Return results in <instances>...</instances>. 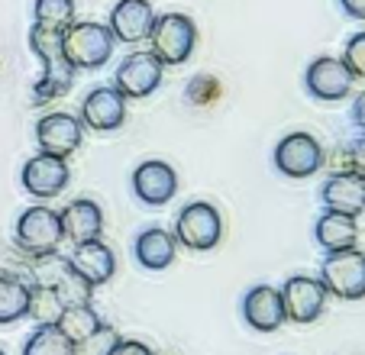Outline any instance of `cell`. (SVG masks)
Returning <instances> with one entry per match:
<instances>
[{
  "mask_svg": "<svg viewBox=\"0 0 365 355\" xmlns=\"http://www.w3.org/2000/svg\"><path fill=\"white\" fill-rule=\"evenodd\" d=\"M29 48L42 62V75L33 84V101L36 107L48 101H58L71 91L75 84V65L65 55V42H62V29H46V26H29Z\"/></svg>",
  "mask_w": 365,
  "mask_h": 355,
  "instance_id": "6da1fadb",
  "label": "cell"
},
{
  "mask_svg": "<svg viewBox=\"0 0 365 355\" xmlns=\"http://www.w3.org/2000/svg\"><path fill=\"white\" fill-rule=\"evenodd\" d=\"M62 242H65V230H62V217H58V210H52V207H46V204H33L16 217L14 246L20 249L26 259L58 252Z\"/></svg>",
  "mask_w": 365,
  "mask_h": 355,
  "instance_id": "7a4b0ae2",
  "label": "cell"
},
{
  "mask_svg": "<svg viewBox=\"0 0 365 355\" xmlns=\"http://www.w3.org/2000/svg\"><path fill=\"white\" fill-rule=\"evenodd\" d=\"M65 42V55L75 65V71H97L110 62L117 39L107 29V23H94V20H75L68 29L62 33Z\"/></svg>",
  "mask_w": 365,
  "mask_h": 355,
  "instance_id": "3957f363",
  "label": "cell"
},
{
  "mask_svg": "<svg viewBox=\"0 0 365 355\" xmlns=\"http://www.w3.org/2000/svg\"><path fill=\"white\" fill-rule=\"evenodd\" d=\"M197 48V26L185 14H159L149 33V52L162 65H185Z\"/></svg>",
  "mask_w": 365,
  "mask_h": 355,
  "instance_id": "277c9868",
  "label": "cell"
},
{
  "mask_svg": "<svg viewBox=\"0 0 365 355\" xmlns=\"http://www.w3.org/2000/svg\"><path fill=\"white\" fill-rule=\"evenodd\" d=\"M175 242L191 252H210V249L220 246L223 240V217L214 204L207 200H194L185 204L175 217Z\"/></svg>",
  "mask_w": 365,
  "mask_h": 355,
  "instance_id": "5b68a950",
  "label": "cell"
},
{
  "mask_svg": "<svg viewBox=\"0 0 365 355\" xmlns=\"http://www.w3.org/2000/svg\"><path fill=\"white\" fill-rule=\"evenodd\" d=\"M320 281L327 294L339 301H362L365 297V252L362 249H343V252H324L320 259Z\"/></svg>",
  "mask_w": 365,
  "mask_h": 355,
  "instance_id": "8992f818",
  "label": "cell"
},
{
  "mask_svg": "<svg viewBox=\"0 0 365 355\" xmlns=\"http://www.w3.org/2000/svg\"><path fill=\"white\" fill-rule=\"evenodd\" d=\"M272 162H275V171L284 178H314L327 162V152L320 145V139L314 133H304V130H294L288 136L278 139L275 152H272Z\"/></svg>",
  "mask_w": 365,
  "mask_h": 355,
  "instance_id": "52a82bcc",
  "label": "cell"
},
{
  "mask_svg": "<svg viewBox=\"0 0 365 355\" xmlns=\"http://www.w3.org/2000/svg\"><path fill=\"white\" fill-rule=\"evenodd\" d=\"M282 307H284V320L297 323V326H307V323L320 320L327 310V287L320 278L314 274H291L282 287Z\"/></svg>",
  "mask_w": 365,
  "mask_h": 355,
  "instance_id": "ba28073f",
  "label": "cell"
},
{
  "mask_svg": "<svg viewBox=\"0 0 365 355\" xmlns=\"http://www.w3.org/2000/svg\"><path fill=\"white\" fill-rule=\"evenodd\" d=\"M165 78V65L152 52H130L113 71V88L126 97V101H145L155 94Z\"/></svg>",
  "mask_w": 365,
  "mask_h": 355,
  "instance_id": "9c48e42d",
  "label": "cell"
},
{
  "mask_svg": "<svg viewBox=\"0 0 365 355\" xmlns=\"http://www.w3.org/2000/svg\"><path fill=\"white\" fill-rule=\"evenodd\" d=\"M352 81L349 68L343 65V58H333V55H320L304 68V91H307L314 101L324 103H336L346 101L352 94Z\"/></svg>",
  "mask_w": 365,
  "mask_h": 355,
  "instance_id": "30bf717a",
  "label": "cell"
},
{
  "mask_svg": "<svg viewBox=\"0 0 365 355\" xmlns=\"http://www.w3.org/2000/svg\"><path fill=\"white\" fill-rule=\"evenodd\" d=\"M71 181V168H68V158H56V155H33L20 171V185L29 197L36 200H52L68 187Z\"/></svg>",
  "mask_w": 365,
  "mask_h": 355,
  "instance_id": "8fae6325",
  "label": "cell"
},
{
  "mask_svg": "<svg viewBox=\"0 0 365 355\" xmlns=\"http://www.w3.org/2000/svg\"><path fill=\"white\" fill-rule=\"evenodd\" d=\"M84 139V126L75 113H65V110H52V113L39 116L36 123V145L46 155L56 158H68L71 152L81 149Z\"/></svg>",
  "mask_w": 365,
  "mask_h": 355,
  "instance_id": "7c38bea8",
  "label": "cell"
},
{
  "mask_svg": "<svg viewBox=\"0 0 365 355\" xmlns=\"http://www.w3.org/2000/svg\"><path fill=\"white\" fill-rule=\"evenodd\" d=\"M133 194L145 207H165L178 194V171L162 158H145L133 171Z\"/></svg>",
  "mask_w": 365,
  "mask_h": 355,
  "instance_id": "4fadbf2b",
  "label": "cell"
},
{
  "mask_svg": "<svg viewBox=\"0 0 365 355\" xmlns=\"http://www.w3.org/2000/svg\"><path fill=\"white\" fill-rule=\"evenodd\" d=\"M78 120L94 133H117L126 123V97L113 84H101V88L84 94Z\"/></svg>",
  "mask_w": 365,
  "mask_h": 355,
  "instance_id": "5bb4252c",
  "label": "cell"
},
{
  "mask_svg": "<svg viewBox=\"0 0 365 355\" xmlns=\"http://www.w3.org/2000/svg\"><path fill=\"white\" fill-rule=\"evenodd\" d=\"M242 320L255 333H275L284 326V307H282V291L275 284H252L242 294Z\"/></svg>",
  "mask_w": 365,
  "mask_h": 355,
  "instance_id": "9a60e30c",
  "label": "cell"
},
{
  "mask_svg": "<svg viewBox=\"0 0 365 355\" xmlns=\"http://www.w3.org/2000/svg\"><path fill=\"white\" fill-rule=\"evenodd\" d=\"M152 23H155V10H152L149 0H117V7L110 10V20H107V29L123 46H139V42H149Z\"/></svg>",
  "mask_w": 365,
  "mask_h": 355,
  "instance_id": "2e32d148",
  "label": "cell"
},
{
  "mask_svg": "<svg viewBox=\"0 0 365 355\" xmlns=\"http://www.w3.org/2000/svg\"><path fill=\"white\" fill-rule=\"evenodd\" d=\"M320 204L324 210L359 220L365 213V181L352 171H333L320 185Z\"/></svg>",
  "mask_w": 365,
  "mask_h": 355,
  "instance_id": "e0dca14e",
  "label": "cell"
},
{
  "mask_svg": "<svg viewBox=\"0 0 365 355\" xmlns=\"http://www.w3.org/2000/svg\"><path fill=\"white\" fill-rule=\"evenodd\" d=\"M68 265L88 281L91 287H101L117 274V255L113 249L107 246L103 240H91V242H81V246L71 249V255H65Z\"/></svg>",
  "mask_w": 365,
  "mask_h": 355,
  "instance_id": "ac0fdd59",
  "label": "cell"
},
{
  "mask_svg": "<svg viewBox=\"0 0 365 355\" xmlns=\"http://www.w3.org/2000/svg\"><path fill=\"white\" fill-rule=\"evenodd\" d=\"M62 217V230H65V240L71 246H81V242L91 240H101L103 236V210L101 204H94L91 197H78L71 204H65L58 210Z\"/></svg>",
  "mask_w": 365,
  "mask_h": 355,
  "instance_id": "d6986e66",
  "label": "cell"
},
{
  "mask_svg": "<svg viewBox=\"0 0 365 355\" xmlns=\"http://www.w3.org/2000/svg\"><path fill=\"white\" fill-rule=\"evenodd\" d=\"M178 255V242L168 230H159V226H145V230L136 232L133 240V259L145 268V272H165L168 265Z\"/></svg>",
  "mask_w": 365,
  "mask_h": 355,
  "instance_id": "ffe728a7",
  "label": "cell"
},
{
  "mask_svg": "<svg viewBox=\"0 0 365 355\" xmlns=\"http://www.w3.org/2000/svg\"><path fill=\"white\" fill-rule=\"evenodd\" d=\"M314 242L324 252H343V249L359 246V223L356 217H343V213L324 210L314 220Z\"/></svg>",
  "mask_w": 365,
  "mask_h": 355,
  "instance_id": "44dd1931",
  "label": "cell"
},
{
  "mask_svg": "<svg viewBox=\"0 0 365 355\" xmlns=\"http://www.w3.org/2000/svg\"><path fill=\"white\" fill-rule=\"evenodd\" d=\"M29 307V281L16 272H0V326L23 320Z\"/></svg>",
  "mask_w": 365,
  "mask_h": 355,
  "instance_id": "7402d4cb",
  "label": "cell"
},
{
  "mask_svg": "<svg viewBox=\"0 0 365 355\" xmlns=\"http://www.w3.org/2000/svg\"><path fill=\"white\" fill-rule=\"evenodd\" d=\"M65 304L52 287L46 284H29V307H26V317L36 323V326H56L58 317H62Z\"/></svg>",
  "mask_w": 365,
  "mask_h": 355,
  "instance_id": "603a6c76",
  "label": "cell"
},
{
  "mask_svg": "<svg viewBox=\"0 0 365 355\" xmlns=\"http://www.w3.org/2000/svg\"><path fill=\"white\" fill-rule=\"evenodd\" d=\"M23 355H75V342L58 326H36L23 346Z\"/></svg>",
  "mask_w": 365,
  "mask_h": 355,
  "instance_id": "cb8c5ba5",
  "label": "cell"
},
{
  "mask_svg": "<svg viewBox=\"0 0 365 355\" xmlns=\"http://www.w3.org/2000/svg\"><path fill=\"white\" fill-rule=\"evenodd\" d=\"M101 314H97L91 304H75V307H65L62 317H58L56 326L62 329L65 336H68L71 342H81L84 336H91L97 326H101Z\"/></svg>",
  "mask_w": 365,
  "mask_h": 355,
  "instance_id": "d4e9b609",
  "label": "cell"
},
{
  "mask_svg": "<svg viewBox=\"0 0 365 355\" xmlns=\"http://www.w3.org/2000/svg\"><path fill=\"white\" fill-rule=\"evenodd\" d=\"M75 23V0H33V26L68 29Z\"/></svg>",
  "mask_w": 365,
  "mask_h": 355,
  "instance_id": "484cf974",
  "label": "cell"
},
{
  "mask_svg": "<svg viewBox=\"0 0 365 355\" xmlns=\"http://www.w3.org/2000/svg\"><path fill=\"white\" fill-rule=\"evenodd\" d=\"M123 336L110 326V323H101L91 336H84L81 342H75V355H113V349L120 346Z\"/></svg>",
  "mask_w": 365,
  "mask_h": 355,
  "instance_id": "4316f807",
  "label": "cell"
},
{
  "mask_svg": "<svg viewBox=\"0 0 365 355\" xmlns=\"http://www.w3.org/2000/svg\"><path fill=\"white\" fill-rule=\"evenodd\" d=\"M220 94H223V88L214 75H194L191 81L185 84V101L191 103V107H214V103L220 101Z\"/></svg>",
  "mask_w": 365,
  "mask_h": 355,
  "instance_id": "83f0119b",
  "label": "cell"
},
{
  "mask_svg": "<svg viewBox=\"0 0 365 355\" xmlns=\"http://www.w3.org/2000/svg\"><path fill=\"white\" fill-rule=\"evenodd\" d=\"M343 65L349 68V75L356 78V81H365V29H359L356 36H349L343 46Z\"/></svg>",
  "mask_w": 365,
  "mask_h": 355,
  "instance_id": "f1b7e54d",
  "label": "cell"
},
{
  "mask_svg": "<svg viewBox=\"0 0 365 355\" xmlns=\"http://www.w3.org/2000/svg\"><path fill=\"white\" fill-rule=\"evenodd\" d=\"M336 171H352L365 181V136H356L349 145H343L336 155Z\"/></svg>",
  "mask_w": 365,
  "mask_h": 355,
  "instance_id": "f546056e",
  "label": "cell"
},
{
  "mask_svg": "<svg viewBox=\"0 0 365 355\" xmlns=\"http://www.w3.org/2000/svg\"><path fill=\"white\" fill-rule=\"evenodd\" d=\"M349 120H352V126L359 130V136H365V91H359V94L352 97Z\"/></svg>",
  "mask_w": 365,
  "mask_h": 355,
  "instance_id": "4dcf8cb0",
  "label": "cell"
},
{
  "mask_svg": "<svg viewBox=\"0 0 365 355\" xmlns=\"http://www.w3.org/2000/svg\"><path fill=\"white\" fill-rule=\"evenodd\" d=\"M113 355H155V349H149L139 339H120V346L113 349Z\"/></svg>",
  "mask_w": 365,
  "mask_h": 355,
  "instance_id": "1f68e13d",
  "label": "cell"
},
{
  "mask_svg": "<svg viewBox=\"0 0 365 355\" xmlns=\"http://www.w3.org/2000/svg\"><path fill=\"white\" fill-rule=\"evenodd\" d=\"M339 10H343L349 20L365 23V0H339Z\"/></svg>",
  "mask_w": 365,
  "mask_h": 355,
  "instance_id": "d6a6232c",
  "label": "cell"
},
{
  "mask_svg": "<svg viewBox=\"0 0 365 355\" xmlns=\"http://www.w3.org/2000/svg\"><path fill=\"white\" fill-rule=\"evenodd\" d=\"M0 355H7V352H4V349H0Z\"/></svg>",
  "mask_w": 365,
  "mask_h": 355,
  "instance_id": "836d02e7",
  "label": "cell"
}]
</instances>
